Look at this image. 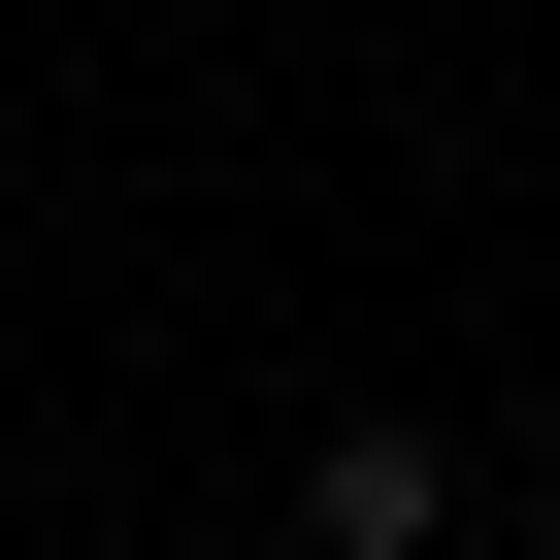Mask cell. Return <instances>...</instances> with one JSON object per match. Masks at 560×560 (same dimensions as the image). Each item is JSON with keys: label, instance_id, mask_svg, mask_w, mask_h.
Segmentation results:
<instances>
[{"label": "cell", "instance_id": "1", "mask_svg": "<svg viewBox=\"0 0 560 560\" xmlns=\"http://www.w3.org/2000/svg\"><path fill=\"white\" fill-rule=\"evenodd\" d=\"M298 527H330V560H429V527H462V462H429V429H396V396H363V429H330V462H298Z\"/></svg>", "mask_w": 560, "mask_h": 560}, {"label": "cell", "instance_id": "2", "mask_svg": "<svg viewBox=\"0 0 560 560\" xmlns=\"http://www.w3.org/2000/svg\"><path fill=\"white\" fill-rule=\"evenodd\" d=\"M527 527H560V429H527Z\"/></svg>", "mask_w": 560, "mask_h": 560}]
</instances>
